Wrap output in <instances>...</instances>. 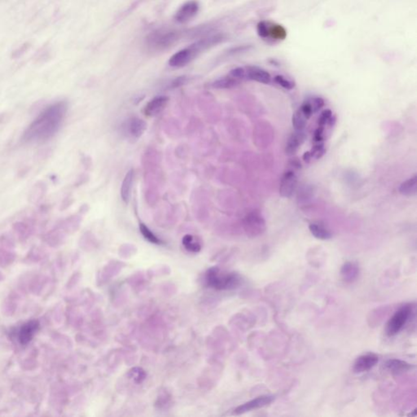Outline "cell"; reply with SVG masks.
Instances as JSON below:
<instances>
[{"mask_svg":"<svg viewBox=\"0 0 417 417\" xmlns=\"http://www.w3.org/2000/svg\"><path fill=\"white\" fill-rule=\"evenodd\" d=\"M198 11V3L196 1H188L179 8L177 13L175 14V20L179 23L189 22L192 18L197 15Z\"/></svg>","mask_w":417,"mask_h":417,"instance_id":"cell-10","label":"cell"},{"mask_svg":"<svg viewBox=\"0 0 417 417\" xmlns=\"http://www.w3.org/2000/svg\"><path fill=\"white\" fill-rule=\"evenodd\" d=\"M187 78L185 77H181V78H179V79H176L175 81H174L173 83V87L174 88H177V87H179V86H182L183 84L186 83L187 81Z\"/></svg>","mask_w":417,"mask_h":417,"instance_id":"cell-32","label":"cell"},{"mask_svg":"<svg viewBox=\"0 0 417 417\" xmlns=\"http://www.w3.org/2000/svg\"><path fill=\"white\" fill-rule=\"evenodd\" d=\"M257 31L260 37L263 38V39L269 37V27L267 22H259L257 27Z\"/></svg>","mask_w":417,"mask_h":417,"instance_id":"cell-29","label":"cell"},{"mask_svg":"<svg viewBox=\"0 0 417 417\" xmlns=\"http://www.w3.org/2000/svg\"><path fill=\"white\" fill-rule=\"evenodd\" d=\"M398 191H399L401 194L403 195V196H406V197H413V196H415L417 192L416 175H414L413 177L406 179V181H404L400 185Z\"/></svg>","mask_w":417,"mask_h":417,"instance_id":"cell-19","label":"cell"},{"mask_svg":"<svg viewBox=\"0 0 417 417\" xmlns=\"http://www.w3.org/2000/svg\"><path fill=\"white\" fill-rule=\"evenodd\" d=\"M331 118H332V112L328 110H324L319 118V126L323 127L331 120Z\"/></svg>","mask_w":417,"mask_h":417,"instance_id":"cell-31","label":"cell"},{"mask_svg":"<svg viewBox=\"0 0 417 417\" xmlns=\"http://www.w3.org/2000/svg\"><path fill=\"white\" fill-rule=\"evenodd\" d=\"M244 228L248 236L256 237L266 231L267 225L262 214L253 211L246 215L244 219Z\"/></svg>","mask_w":417,"mask_h":417,"instance_id":"cell-4","label":"cell"},{"mask_svg":"<svg viewBox=\"0 0 417 417\" xmlns=\"http://www.w3.org/2000/svg\"><path fill=\"white\" fill-rule=\"evenodd\" d=\"M205 282L206 286L216 290H231L240 285L241 279L238 274L214 267L205 272Z\"/></svg>","mask_w":417,"mask_h":417,"instance_id":"cell-2","label":"cell"},{"mask_svg":"<svg viewBox=\"0 0 417 417\" xmlns=\"http://www.w3.org/2000/svg\"><path fill=\"white\" fill-rule=\"evenodd\" d=\"M308 103L310 104V108L312 110L313 114L315 112L319 111L323 105H324V101L323 99L319 98V97H315V98H311L308 100Z\"/></svg>","mask_w":417,"mask_h":417,"instance_id":"cell-28","label":"cell"},{"mask_svg":"<svg viewBox=\"0 0 417 417\" xmlns=\"http://www.w3.org/2000/svg\"><path fill=\"white\" fill-rule=\"evenodd\" d=\"M68 105L58 101L49 105L38 115L25 131L22 140L27 143H39L55 136L63 124Z\"/></svg>","mask_w":417,"mask_h":417,"instance_id":"cell-1","label":"cell"},{"mask_svg":"<svg viewBox=\"0 0 417 417\" xmlns=\"http://www.w3.org/2000/svg\"><path fill=\"white\" fill-rule=\"evenodd\" d=\"M274 80H275V83H277L278 85H280L284 89L290 90L294 88V83L293 82L285 79L284 77L281 76V75L275 76L274 78Z\"/></svg>","mask_w":417,"mask_h":417,"instance_id":"cell-27","label":"cell"},{"mask_svg":"<svg viewBox=\"0 0 417 417\" xmlns=\"http://www.w3.org/2000/svg\"><path fill=\"white\" fill-rule=\"evenodd\" d=\"M359 268L354 262H346L343 264L341 269L342 280L346 283H352L358 278Z\"/></svg>","mask_w":417,"mask_h":417,"instance_id":"cell-17","label":"cell"},{"mask_svg":"<svg viewBox=\"0 0 417 417\" xmlns=\"http://www.w3.org/2000/svg\"><path fill=\"white\" fill-rule=\"evenodd\" d=\"M245 69L246 79L258 82V83L268 84L271 82V75L266 70L257 67V66H249Z\"/></svg>","mask_w":417,"mask_h":417,"instance_id":"cell-13","label":"cell"},{"mask_svg":"<svg viewBox=\"0 0 417 417\" xmlns=\"http://www.w3.org/2000/svg\"><path fill=\"white\" fill-rule=\"evenodd\" d=\"M169 98L166 96H157L151 100L144 109V113L147 117H154L164 110L168 104Z\"/></svg>","mask_w":417,"mask_h":417,"instance_id":"cell-12","label":"cell"},{"mask_svg":"<svg viewBox=\"0 0 417 417\" xmlns=\"http://www.w3.org/2000/svg\"><path fill=\"white\" fill-rule=\"evenodd\" d=\"M230 76L233 77L234 79H237V80H241V79H246V75H245V69L238 67V68L234 69L231 72H230Z\"/></svg>","mask_w":417,"mask_h":417,"instance_id":"cell-30","label":"cell"},{"mask_svg":"<svg viewBox=\"0 0 417 417\" xmlns=\"http://www.w3.org/2000/svg\"><path fill=\"white\" fill-rule=\"evenodd\" d=\"M147 129V123L140 118H132L123 126L124 134L132 140H138L144 135Z\"/></svg>","mask_w":417,"mask_h":417,"instance_id":"cell-8","label":"cell"},{"mask_svg":"<svg viewBox=\"0 0 417 417\" xmlns=\"http://www.w3.org/2000/svg\"><path fill=\"white\" fill-rule=\"evenodd\" d=\"M274 399H275L274 396H260V397H256L254 399L250 400L249 402H245V403L239 406L238 407H236L234 413L236 415H241V414L249 412V411H251L253 410L262 408L264 406H268L269 404L273 402Z\"/></svg>","mask_w":417,"mask_h":417,"instance_id":"cell-7","label":"cell"},{"mask_svg":"<svg viewBox=\"0 0 417 417\" xmlns=\"http://www.w3.org/2000/svg\"><path fill=\"white\" fill-rule=\"evenodd\" d=\"M411 314L410 305L402 306L391 317L386 325V334L389 336H395L406 325Z\"/></svg>","mask_w":417,"mask_h":417,"instance_id":"cell-3","label":"cell"},{"mask_svg":"<svg viewBox=\"0 0 417 417\" xmlns=\"http://www.w3.org/2000/svg\"><path fill=\"white\" fill-rule=\"evenodd\" d=\"M178 39L177 33L174 31H158L149 35V46L162 50L174 44Z\"/></svg>","mask_w":417,"mask_h":417,"instance_id":"cell-5","label":"cell"},{"mask_svg":"<svg viewBox=\"0 0 417 417\" xmlns=\"http://www.w3.org/2000/svg\"><path fill=\"white\" fill-rule=\"evenodd\" d=\"M129 375L130 377L133 379L134 381L137 383V384L142 382L143 380L146 377V374L144 372V370L139 368V367H136V368L131 370Z\"/></svg>","mask_w":417,"mask_h":417,"instance_id":"cell-26","label":"cell"},{"mask_svg":"<svg viewBox=\"0 0 417 417\" xmlns=\"http://www.w3.org/2000/svg\"><path fill=\"white\" fill-rule=\"evenodd\" d=\"M305 139H306V136L301 131H296V132L292 134L288 138L286 147H285V153L287 155H294L299 149V147L301 146V144L304 142Z\"/></svg>","mask_w":417,"mask_h":417,"instance_id":"cell-14","label":"cell"},{"mask_svg":"<svg viewBox=\"0 0 417 417\" xmlns=\"http://www.w3.org/2000/svg\"><path fill=\"white\" fill-rule=\"evenodd\" d=\"M384 366L388 371L393 374L404 373L411 369L413 367L412 365L406 361L397 359V358H392V359L387 360Z\"/></svg>","mask_w":417,"mask_h":417,"instance_id":"cell-16","label":"cell"},{"mask_svg":"<svg viewBox=\"0 0 417 417\" xmlns=\"http://www.w3.org/2000/svg\"><path fill=\"white\" fill-rule=\"evenodd\" d=\"M183 245H184L185 249L191 253H199L201 251V245L200 241L197 239H196L195 236L192 235H186L184 236L183 240H182Z\"/></svg>","mask_w":417,"mask_h":417,"instance_id":"cell-21","label":"cell"},{"mask_svg":"<svg viewBox=\"0 0 417 417\" xmlns=\"http://www.w3.org/2000/svg\"><path fill=\"white\" fill-rule=\"evenodd\" d=\"M297 185V178L295 173L288 171L284 173L280 184V194L282 197L288 198L293 196Z\"/></svg>","mask_w":417,"mask_h":417,"instance_id":"cell-9","label":"cell"},{"mask_svg":"<svg viewBox=\"0 0 417 417\" xmlns=\"http://www.w3.org/2000/svg\"><path fill=\"white\" fill-rule=\"evenodd\" d=\"M306 117L304 116V114L301 113V110H297L293 114V118H292V123H293V127H294L296 131H302L305 128L306 125Z\"/></svg>","mask_w":417,"mask_h":417,"instance_id":"cell-24","label":"cell"},{"mask_svg":"<svg viewBox=\"0 0 417 417\" xmlns=\"http://www.w3.org/2000/svg\"><path fill=\"white\" fill-rule=\"evenodd\" d=\"M240 83V80L234 79L233 77H225L222 79H218L212 84L213 88L217 89H228L236 87Z\"/></svg>","mask_w":417,"mask_h":417,"instance_id":"cell-22","label":"cell"},{"mask_svg":"<svg viewBox=\"0 0 417 417\" xmlns=\"http://www.w3.org/2000/svg\"><path fill=\"white\" fill-rule=\"evenodd\" d=\"M379 361L378 356L375 354H367L359 356L354 363L353 371L355 373H362L369 371L376 366Z\"/></svg>","mask_w":417,"mask_h":417,"instance_id":"cell-11","label":"cell"},{"mask_svg":"<svg viewBox=\"0 0 417 417\" xmlns=\"http://www.w3.org/2000/svg\"><path fill=\"white\" fill-rule=\"evenodd\" d=\"M134 179V171H131L127 172V175L125 176L123 179V184H122V188H121V196L123 198V201L125 203H128L131 198V189H132V184H133Z\"/></svg>","mask_w":417,"mask_h":417,"instance_id":"cell-18","label":"cell"},{"mask_svg":"<svg viewBox=\"0 0 417 417\" xmlns=\"http://www.w3.org/2000/svg\"><path fill=\"white\" fill-rule=\"evenodd\" d=\"M40 328V323L37 320L30 321L22 326L19 332V341L22 345H26L33 338L34 335L36 333Z\"/></svg>","mask_w":417,"mask_h":417,"instance_id":"cell-15","label":"cell"},{"mask_svg":"<svg viewBox=\"0 0 417 417\" xmlns=\"http://www.w3.org/2000/svg\"><path fill=\"white\" fill-rule=\"evenodd\" d=\"M309 229L313 236L319 240H329L332 237V234L329 232V230L321 223H311L309 226Z\"/></svg>","mask_w":417,"mask_h":417,"instance_id":"cell-20","label":"cell"},{"mask_svg":"<svg viewBox=\"0 0 417 417\" xmlns=\"http://www.w3.org/2000/svg\"><path fill=\"white\" fill-rule=\"evenodd\" d=\"M197 52L193 47L179 51L170 58L169 65L174 68H181L187 66L197 57Z\"/></svg>","mask_w":417,"mask_h":417,"instance_id":"cell-6","label":"cell"},{"mask_svg":"<svg viewBox=\"0 0 417 417\" xmlns=\"http://www.w3.org/2000/svg\"><path fill=\"white\" fill-rule=\"evenodd\" d=\"M286 35L285 29L280 25H273L272 27H269V36H271L274 40H284Z\"/></svg>","mask_w":417,"mask_h":417,"instance_id":"cell-25","label":"cell"},{"mask_svg":"<svg viewBox=\"0 0 417 417\" xmlns=\"http://www.w3.org/2000/svg\"><path fill=\"white\" fill-rule=\"evenodd\" d=\"M140 231L142 233L143 236L147 240H149V242L155 244V245H162L163 244L161 239L158 238V236H156L155 234L153 233L149 227H147L144 223H140Z\"/></svg>","mask_w":417,"mask_h":417,"instance_id":"cell-23","label":"cell"}]
</instances>
